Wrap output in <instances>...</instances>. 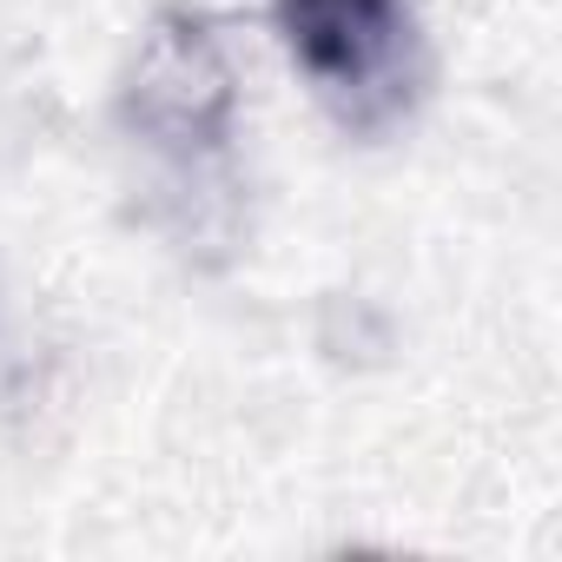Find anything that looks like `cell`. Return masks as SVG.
Here are the masks:
<instances>
[{
	"instance_id": "obj_2",
	"label": "cell",
	"mask_w": 562,
	"mask_h": 562,
	"mask_svg": "<svg viewBox=\"0 0 562 562\" xmlns=\"http://www.w3.org/2000/svg\"><path fill=\"white\" fill-rule=\"evenodd\" d=\"M278 41L345 126H384L417 87L411 0H271Z\"/></svg>"
},
{
	"instance_id": "obj_1",
	"label": "cell",
	"mask_w": 562,
	"mask_h": 562,
	"mask_svg": "<svg viewBox=\"0 0 562 562\" xmlns=\"http://www.w3.org/2000/svg\"><path fill=\"white\" fill-rule=\"evenodd\" d=\"M120 120L133 139H146L153 159H166L186 186L225 166L232 126H238V80L232 60L199 14H159L139 41V60L120 93Z\"/></svg>"
}]
</instances>
